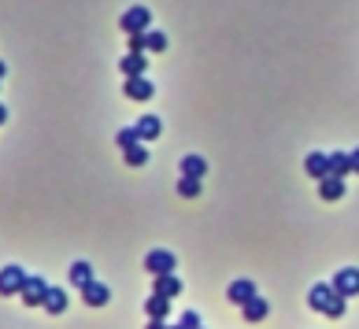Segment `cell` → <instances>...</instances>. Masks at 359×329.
<instances>
[{"label":"cell","mask_w":359,"mask_h":329,"mask_svg":"<svg viewBox=\"0 0 359 329\" xmlns=\"http://www.w3.org/2000/svg\"><path fill=\"white\" fill-rule=\"evenodd\" d=\"M333 288L349 300V296H359V270L356 267H344V270H337L333 274Z\"/></svg>","instance_id":"obj_5"},{"label":"cell","mask_w":359,"mask_h":329,"mask_svg":"<svg viewBox=\"0 0 359 329\" xmlns=\"http://www.w3.org/2000/svg\"><path fill=\"white\" fill-rule=\"evenodd\" d=\"M145 329H167V322H148Z\"/></svg>","instance_id":"obj_30"},{"label":"cell","mask_w":359,"mask_h":329,"mask_svg":"<svg viewBox=\"0 0 359 329\" xmlns=\"http://www.w3.org/2000/svg\"><path fill=\"white\" fill-rule=\"evenodd\" d=\"M108 300H111V288H108V285H100L97 278L82 288V304H85V307H104Z\"/></svg>","instance_id":"obj_9"},{"label":"cell","mask_w":359,"mask_h":329,"mask_svg":"<svg viewBox=\"0 0 359 329\" xmlns=\"http://www.w3.org/2000/svg\"><path fill=\"white\" fill-rule=\"evenodd\" d=\"M130 52H148V34H130Z\"/></svg>","instance_id":"obj_25"},{"label":"cell","mask_w":359,"mask_h":329,"mask_svg":"<svg viewBox=\"0 0 359 329\" xmlns=\"http://www.w3.org/2000/svg\"><path fill=\"white\" fill-rule=\"evenodd\" d=\"M145 314H148V322H167V314H171V300L152 293V296L145 300Z\"/></svg>","instance_id":"obj_13"},{"label":"cell","mask_w":359,"mask_h":329,"mask_svg":"<svg viewBox=\"0 0 359 329\" xmlns=\"http://www.w3.org/2000/svg\"><path fill=\"white\" fill-rule=\"evenodd\" d=\"M167 329H185V326H182V322H178V326H167Z\"/></svg>","instance_id":"obj_32"},{"label":"cell","mask_w":359,"mask_h":329,"mask_svg":"<svg viewBox=\"0 0 359 329\" xmlns=\"http://www.w3.org/2000/svg\"><path fill=\"white\" fill-rule=\"evenodd\" d=\"M119 26H122L126 34H148V30H152V11H148L145 4H134V8L122 11Z\"/></svg>","instance_id":"obj_1"},{"label":"cell","mask_w":359,"mask_h":329,"mask_svg":"<svg viewBox=\"0 0 359 329\" xmlns=\"http://www.w3.org/2000/svg\"><path fill=\"white\" fill-rule=\"evenodd\" d=\"M330 174L349 178L352 174V152H330Z\"/></svg>","instance_id":"obj_16"},{"label":"cell","mask_w":359,"mask_h":329,"mask_svg":"<svg viewBox=\"0 0 359 329\" xmlns=\"http://www.w3.org/2000/svg\"><path fill=\"white\" fill-rule=\"evenodd\" d=\"M4 122H8V108L0 104V126H4Z\"/></svg>","instance_id":"obj_29"},{"label":"cell","mask_w":359,"mask_h":329,"mask_svg":"<svg viewBox=\"0 0 359 329\" xmlns=\"http://www.w3.org/2000/svg\"><path fill=\"white\" fill-rule=\"evenodd\" d=\"M27 278H30V274L22 267H15V262L4 267V270H0V296H19L22 285H27Z\"/></svg>","instance_id":"obj_2"},{"label":"cell","mask_w":359,"mask_h":329,"mask_svg":"<svg viewBox=\"0 0 359 329\" xmlns=\"http://www.w3.org/2000/svg\"><path fill=\"white\" fill-rule=\"evenodd\" d=\"M182 281H178V274H160V278H152V293L156 296H167V300H174L178 293H182Z\"/></svg>","instance_id":"obj_10"},{"label":"cell","mask_w":359,"mask_h":329,"mask_svg":"<svg viewBox=\"0 0 359 329\" xmlns=\"http://www.w3.org/2000/svg\"><path fill=\"white\" fill-rule=\"evenodd\" d=\"M182 178H204L208 174V163H204V155H182Z\"/></svg>","instance_id":"obj_17"},{"label":"cell","mask_w":359,"mask_h":329,"mask_svg":"<svg viewBox=\"0 0 359 329\" xmlns=\"http://www.w3.org/2000/svg\"><path fill=\"white\" fill-rule=\"evenodd\" d=\"M318 196H323V200H341V196H344V178H323V181H318Z\"/></svg>","instance_id":"obj_15"},{"label":"cell","mask_w":359,"mask_h":329,"mask_svg":"<svg viewBox=\"0 0 359 329\" xmlns=\"http://www.w3.org/2000/svg\"><path fill=\"white\" fill-rule=\"evenodd\" d=\"M122 160H126V167H145L148 163V144L141 141V144H134V148H126Z\"/></svg>","instance_id":"obj_21"},{"label":"cell","mask_w":359,"mask_h":329,"mask_svg":"<svg viewBox=\"0 0 359 329\" xmlns=\"http://www.w3.org/2000/svg\"><path fill=\"white\" fill-rule=\"evenodd\" d=\"M122 93L130 97V100H152L156 85H152L145 74H137V78H126V82H122Z\"/></svg>","instance_id":"obj_7"},{"label":"cell","mask_w":359,"mask_h":329,"mask_svg":"<svg viewBox=\"0 0 359 329\" xmlns=\"http://www.w3.org/2000/svg\"><path fill=\"white\" fill-rule=\"evenodd\" d=\"M67 278H71V285H78V288H85L89 281H93V267H89V262H71V274H67Z\"/></svg>","instance_id":"obj_19"},{"label":"cell","mask_w":359,"mask_h":329,"mask_svg":"<svg viewBox=\"0 0 359 329\" xmlns=\"http://www.w3.org/2000/svg\"><path fill=\"white\" fill-rule=\"evenodd\" d=\"M241 311H245V318H248V322H263L267 314H271V304H267L263 296H255V300H248V304L241 307Z\"/></svg>","instance_id":"obj_18"},{"label":"cell","mask_w":359,"mask_h":329,"mask_svg":"<svg viewBox=\"0 0 359 329\" xmlns=\"http://www.w3.org/2000/svg\"><path fill=\"white\" fill-rule=\"evenodd\" d=\"M178 196L197 200V196H200V178H178Z\"/></svg>","instance_id":"obj_23"},{"label":"cell","mask_w":359,"mask_h":329,"mask_svg":"<svg viewBox=\"0 0 359 329\" xmlns=\"http://www.w3.org/2000/svg\"><path fill=\"white\" fill-rule=\"evenodd\" d=\"M48 285L45 278H27V285H22V293H19V300L27 307H45V296H48Z\"/></svg>","instance_id":"obj_3"},{"label":"cell","mask_w":359,"mask_h":329,"mask_svg":"<svg viewBox=\"0 0 359 329\" xmlns=\"http://www.w3.org/2000/svg\"><path fill=\"white\" fill-rule=\"evenodd\" d=\"M333 296H337V288H333V281H326V285H315L311 293H307V304H311V311H330V304H333Z\"/></svg>","instance_id":"obj_8"},{"label":"cell","mask_w":359,"mask_h":329,"mask_svg":"<svg viewBox=\"0 0 359 329\" xmlns=\"http://www.w3.org/2000/svg\"><path fill=\"white\" fill-rule=\"evenodd\" d=\"M167 48V34L163 30H148V52H163Z\"/></svg>","instance_id":"obj_24"},{"label":"cell","mask_w":359,"mask_h":329,"mask_svg":"<svg viewBox=\"0 0 359 329\" xmlns=\"http://www.w3.org/2000/svg\"><path fill=\"white\" fill-rule=\"evenodd\" d=\"M115 141H119V148H134V144H141V134H137V126H122L119 134H115Z\"/></svg>","instance_id":"obj_22"},{"label":"cell","mask_w":359,"mask_h":329,"mask_svg":"<svg viewBox=\"0 0 359 329\" xmlns=\"http://www.w3.org/2000/svg\"><path fill=\"white\" fill-rule=\"evenodd\" d=\"M341 314H344V296L337 293V296H333V304H330V311H326V318H341Z\"/></svg>","instance_id":"obj_26"},{"label":"cell","mask_w":359,"mask_h":329,"mask_svg":"<svg viewBox=\"0 0 359 329\" xmlns=\"http://www.w3.org/2000/svg\"><path fill=\"white\" fill-rule=\"evenodd\" d=\"M4 74H8V67H4V63H0V78H4Z\"/></svg>","instance_id":"obj_31"},{"label":"cell","mask_w":359,"mask_h":329,"mask_svg":"<svg viewBox=\"0 0 359 329\" xmlns=\"http://www.w3.org/2000/svg\"><path fill=\"white\" fill-rule=\"evenodd\" d=\"M145 67H148V56H145V52H126V56L119 59L122 78H137V74H145Z\"/></svg>","instance_id":"obj_11"},{"label":"cell","mask_w":359,"mask_h":329,"mask_svg":"<svg viewBox=\"0 0 359 329\" xmlns=\"http://www.w3.org/2000/svg\"><path fill=\"white\" fill-rule=\"evenodd\" d=\"M352 174H359V148H352Z\"/></svg>","instance_id":"obj_28"},{"label":"cell","mask_w":359,"mask_h":329,"mask_svg":"<svg viewBox=\"0 0 359 329\" xmlns=\"http://www.w3.org/2000/svg\"><path fill=\"white\" fill-rule=\"evenodd\" d=\"M255 296H260V293H255V285H252L248 278H237L234 285L226 288V300H230L234 307H245L248 300H255Z\"/></svg>","instance_id":"obj_6"},{"label":"cell","mask_w":359,"mask_h":329,"mask_svg":"<svg viewBox=\"0 0 359 329\" xmlns=\"http://www.w3.org/2000/svg\"><path fill=\"white\" fill-rule=\"evenodd\" d=\"M304 170H307V174H311L315 181L330 178V155H326V152H311V155L304 160Z\"/></svg>","instance_id":"obj_12"},{"label":"cell","mask_w":359,"mask_h":329,"mask_svg":"<svg viewBox=\"0 0 359 329\" xmlns=\"http://www.w3.org/2000/svg\"><path fill=\"white\" fill-rule=\"evenodd\" d=\"M145 270L152 274V278H160V274H174V255L163 252V248H152V252L145 255Z\"/></svg>","instance_id":"obj_4"},{"label":"cell","mask_w":359,"mask_h":329,"mask_svg":"<svg viewBox=\"0 0 359 329\" xmlns=\"http://www.w3.org/2000/svg\"><path fill=\"white\" fill-rule=\"evenodd\" d=\"M182 326H185V329H204V326H200V314H197V311H185V314H182Z\"/></svg>","instance_id":"obj_27"},{"label":"cell","mask_w":359,"mask_h":329,"mask_svg":"<svg viewBox=\"0 0 359 329\" xmlns=\"http://www.w3.org/2000/svg\"><path fill=\"white\" fill-rule=\"evenodd\" d=\"M63 311H67V293H63V288H48L45 314H63Z\"/></svg>","instance_id":"obj_20"},{"label":"cell","mask_w":359,"mask_h":329,"mask_svg":"<svg viewBox=\"0 0 359 329\" xmlns=\"http://www.w3.org/2000/svg\"><path fill=\"white\" fill-rule=\"evenodd\" d=\"M137 134H141V141H156V137H163V122H160V118L156 115H141L137 118Z\"/></svg>","instance_id":"obj_14"}]
</instances>
